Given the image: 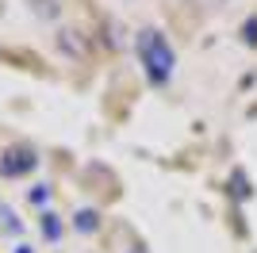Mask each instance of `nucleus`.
Instances as JSON below:
<instances>
[{"label": "nucleus", "mask_w": 257, "mask_h": 253, "mask_svg": "<svg viewBox=\"0 0 257 253\" xmlns=\"http://www.w3.org/2000/svg\"><path fill=\"white\" fill-rule=\"evenodd\" d=\"M135 50H139L142 73L150 77V84H169V81H173L177 54H173L169 39H165L158 27H146V31H139V39H135Z\"/></svg>", "instance_id": "1"}, {"label": "nucleus", "mask_w": 257, "mask_h": 253, "mask_svg": "<svg viewBox=\"0 0 257 253\" xmlns=\"http://www.w3.org/2000/svg\"><path fill=\"white\" fill-rule=\"evenodd\" d=\"M35 165H39V154H35L31 146H12V150H4V158H0V173H4V177H27Z\"/></svg>", "instance_id": "2"}, {"label": "nucleus", "mask_w": 257, "mask_h": 253, "mask_svg": "<svg viewBox=\"0 0 257 253\" xmlns=\"http://www.w3.org/2000/svg\"><path fill=\"white\" fill-rule=\"evenodd\" d=\"M58 50H62L65 58L81 62V58L88 54V42L81 39V31H73V27H62V31H58Z\"/></svg>", "instance_id": "3"}, {"label": "nucleus", "mask_w": 257, "mask_h": 253, "mask_svg": "<svg viewBox=\"0 0 257 253\" xmlns=\"http://www.w3.org/2000/svg\"><path fill=\"white\" fill-rule=\"evenodd\" d=\"M73 230H77V234H96V230H100V211L81 207V211L73 215Z\"/></svg>", "instance_id": "4"}, {"label": "nucleus", "mask_w": 257, "mask_h": 253, "mask_svg": "<svg viewBox=\"0 0 257 253\" xmlns=\"http://www.w3.org/2000/svg\"><path fill=\"white\" fill-rule=\"evenodd\" d=\"M35 16H43V20H58L62 16V8H58V0H31Z\"/></svg>", "instance_id": "5"}, {"label": "nucleus", "mask_w": 257, "mask_h": 253, "mask_svg": "<svg viewBox=\"0 0 257 253\" xmlns=\"http://www.w3.org/2000/svg\"><path fill=\"white\" fill-rule=\"evenodd\" d=\"M43 234L50 238V242H58V238H62V222H58V215H54V211H46V215H43Z\"/></svg>", "instance_id": "6"}, {"label": "nucleus", "mask_w": 257, "mask_h": 253, "mask_svg": "<svg viewBox=\"0 0 257 253\" xmlns=\"http://www.w3.org/2000/svg\"><path fill=\"white\" fill-rule=\"evenodd\" d=\"M238 35H242L246 46H253V50H257V16H249V20L242 23V31H238Z\"/></svg>", "instance_id": "7"}, {"label": "nucleus", "mask_w": 257, "mask_h": 253, "mask_svg": "<svg viewBox=\"0 0 257 253\" xmlns=\"http://www.w3.org/2000/svg\"><path fill=\"white\" fill-rule=\"evenodd\" d=\"M0 226H4L8 234H20V219L12 215V207H0Z\"/></svg>", "instance_id": "8"}, {"label": "nucleus", "mask_w": 257, "mask_h": 253, "mask_svg": "<svg viewBox=\"0 0 257 253\" xmlns=\"http://www.w3.org/2000/svg\"><path fill=\"white\" fill-rule=\"evenodd\" d=\"M46 196H50V192H46V184H39V188H31V203H46Z\"/></svg>", "instance_id": "9"}, {"label": "nucleus", "mask_w": 257, "mask_h": 253, "mask_svg": "<svg viewBox=\"0 0 257 253\" xmlns=\"http://www.w3.org/2000/svg\"><path fill=\"white\" fill-rule=\"evenodd\" d=\"M16 253H31V245H20V249H16Z\"/></svg>", "instance_id": "10"}, {"label": "nucleus", "mask_w": 257, "mask_h": 253, "mask_svg": "<svg viewBox=\"0 0 257 253\" xmlns=\"http://www.w3.org/2000/svg\"><path fill=\"white\" fill-rule=\"evenodd\" d=\"M135 253H142V249H135Z\"/></svg>", "instance_id": "11"}]
</instances>
